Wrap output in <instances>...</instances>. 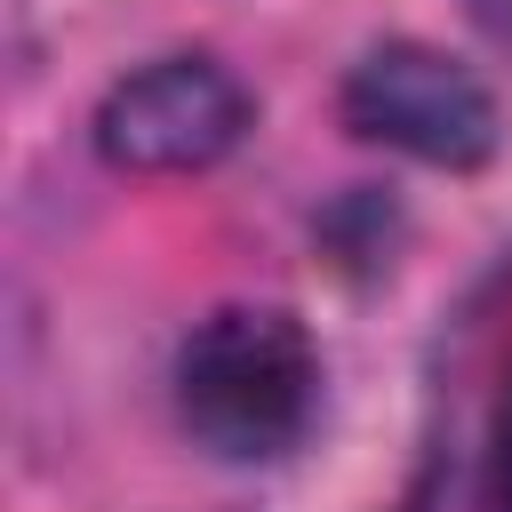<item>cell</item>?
<instances>
[{
  "label": "cell",
  "mask_w": 512,
  "mask_h": 512,
  "mask_svg": "<svg viewBox=\"0 0 512 512\" xmlns=\"http://www.w3.org/2000/svg\"><path fill=\"white\" fill-rule=\"evenodd\" d=\"M320 408V352L280 304H224L176 352V416L224 464H272Z\"/></svg>",
  "instance_id": "6da1fadb"
},
{
  "label": "cell",
  "mask_w": 512,
  "mask_h": 512,
  "mask_svg": "<svg viewBox=\"0 0 512 512\" xmlns=\"http://www.w3.org/2000/svg\"><path fill=\"white\" fill-rule=\"evenodd\" d=\"M344 128L408 152L424 168H480L504 144V112L488 96V80L432 48V40H384L344 72Z\"/></svg>",
  "instance_id": "7a4b0ae2"
},
{
  "label": "cell",
  "mask_w": 512,
  "mask_h": 512,
  "mask_svg": "<svg viewBox=\"0 0 512 512\" xmlns=\"http://www.w3.org/2000/svg\"><path fill=\"white\" fill-rule=\"evenodd\" d=\"M96 152L120 176H200L256 128V96L216 56H160L104 88L96 104Z\"/></svg>",
  "instance_id": "3957f363"
},
{
  "label": "cell",
  "mask_w": 512,
  "mask_h": 512,
  "mask_svg": "<svg viewBox=\"0 0 512 512\" xmlns=\"http://www.w3.org/2000/svg\"><path fill=\"white\" fill-rule=\"evenodd\" d=\"M488 512H512V368L488 408Z\"/></svg>",
  "instance_id": "277c9868"
}]
</instances>
